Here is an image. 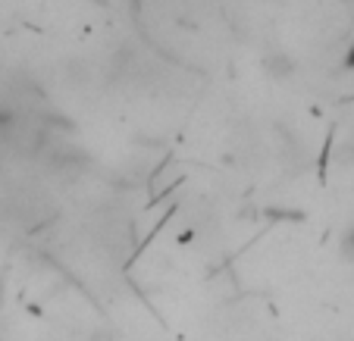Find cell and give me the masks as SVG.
Listing matches in <instances>:
<instances>
[{
  "label": "cell",
  "mask_w": 354,
  "mask_h": 341,
  "mask_svg": "<svg viewBox=\"0 0 354 341\" xmlns=\"http://www.w3.org/2000/svg\"><path fill=\"white\" fill-rule=\"evenodd\" d=\"M263 69H267V75L276 81H292L295 75H298V60H295L288 50H282V47H273V50H267V57H263Z\"/></svg>",
  "instance_id": "cell-1"
},
{
  "label": "cell",
  "mask_w": 354,
  "mask_h": 341,
  "mask_svg": "<svg viewBox=\"0 0 354 341\" xmlns=\"http://www.w3.org/2000/svg\"><path fill=\"white\" fill-rule=\"evenodd\" d=\"M342 69H345V72H354V41L348 44L345 57H342Z\"/></svg>",
  "instance_id": "cell-3"
},
{
  "label": "cell",
  "mask_w": 354,
  "mask_h": 341,
  "mask_svg": "<svg viewBox=\"0 0 354 341\" xmlns=\"http://www.w3.org/2000/svg\"><path fill=\"white\" fill-rule=\"evenodd\" d=\"M91 341H116V338H113V335H110V329H94Z\"/></svg>",
  "instance_id": "cell-4"
},
{
  "label": "cell",
  "mask_w": 354,
  "mask_h": 341,
  "mask_svg": "<svg viewBox=\"0 0 354 341\" xmlns=\"http://www.w3.org/2000/svg\"><path fill=\"white\" fill-rule=\"evenodd\" d=\"M339 248H342V257H345L348 263H354V226H348L345 232H342Z\"/></svg>",
  "instance_id": "cell-2"
}]
</instances>
